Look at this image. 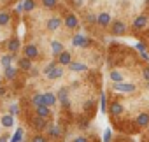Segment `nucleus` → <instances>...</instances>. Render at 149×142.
Here are the masks:
<instances>
[{
    "label": "nucleus",
    "mask_w": 149,
    "mask_h": 142,
    "mask_svg": "<svg viewBox=\"0 0 149 142\" xmlns=\"http://www.w3.org/2000/svg\"><path fill=\"white\" fill-rule=\"evenodd\" d=\"M9 21H11V14L9 13H0V25L6 26V25H9Z\"/></svg>",
    "instance_id": "nucleus-24"
},
{
    "label": "nucleus",
    "mask_w": 149,
    "mask_h": 142,
    "mask_svg": "<svg viewBox=\"0 0 149 142\" xmlns=\"http://www.w3.org/2000/svg\"><path fill=\"white\" fill-rule=\"evenodd\" d=\"M147 128H149V126H147Z\"/></svg>",
    "instance_id": "nucleus-44"
},
{
    "label": "nucleus",
    "mask_w": 149,
    "mask_h": 142,
    "mask_svg": "<svg viewBox=\"0 0 149 142\" xmlns=\"http://www.w3.org/2000/svg\"><path fill=\"white\" fill-rule=\"evenodd\" d=\"M111 30H112V33H114V35H121V33H125V30H126V25H125L123 21H114Z\"/></svg>",
    "instance_id": "nucleus-8"
},
{
    "label": "nucleus",
    "mask_w": 149,
    "mask_h": 142,
    "mask_svg": "<svg viewBox=\"0 0 149 142\" xmlns=\"http://www.w3.org/2000/svg\"><path fill=\"white\" fill-rule=\"evenodd\" d=\"M111 79H112L114 83H121V81H123V76L118 72V70H112V72H111Z\"/></svg>",
    "instance_id": "nucleus-27"
},
{
    "label": "nucleus",
    "mask_w": 149,
    "mask_h": 142,
    "mask_svg": "<svg viewBox=\"0 0 149 142\" xmlns=\"http://www.w3.org/2000/svg\"><path fill=\"white\" fill-rule=\"evenodd\" d=\"M0 142H7V137H0Z\"/></svg>",
    "instance_id": "nucleus-43"
},
{
    "label": "nucleus",
    "mask_w": 149,
    "mask_h": 142,
    "mask_svg": "<svg viewBox=\"0 0 149 142\" xmlns=\"http://www.w3.org/2000/svg\"><path fill=\"white\" fill-rule=\"evenodd\" d=\"M81 128H88V121L83 119V121H81Z\"/></svg>",
    "instance_id": "nucleus-41"
},
{
    "label": "nucleus",
    "mask_w": 149,
    "mask_h": 142,
    "mask_svg": "<svg viewBox=\"0 0 149 142\" xmlns=\"http://www.w3.org/2000/svg\"><path fill=\"white\" fill-rule=\"evenodd\" d=\"M146 25H147V18L144 14H140L133 19V28L135 30H142V28H146Z\"/></svg>",
    "instance_id": "nucleus-7"
},
{
    "label": "nucleus",
    "mask_w": 149,
    "mask_h": 142,
    "mask_svg": "<svg viewBox=\"0 0 149 142\" xmlns=\"http://www.w3.org/2000/svg\"><path fill=\"white\" fill-rule=\"evenodd\" d=\"M121 112H123V105L119 102H112L109 107V114L111 116H121Z\"/></svg>",
    "instance_id": "nucleus-10"
},
{
    "label": "nucleus",
    "mask_w": 149,
    "mask_h": 142,
    "mask_svg": "<svg viewBox=\"0 0 149 142\" xmlns=\"http://www.w3.org/2000/svg\"><path fill=\"white\" fill-rule=\"evenodd\" d=\"M21 139H23V130H21V128H18V130H16V133H14V137L11 139V142H21Z\"/></svg>",
    "instance_id": "nucleus-29"
},
{
    "label": "nucleus",
    "mask_w": 149,
    "mask_h": 142,
    "mask_svg": "<svg viewBox=\"0 0 149 142\" xmlns=\"http://www.w3.org/2000/svg\"><path fill=\"white\" fill-rule=\"evenodd\" d=\"M72 4L76 6V7H81V6L84 4V0H72Z\"/></svg>",
    "instance_id": "nucleus-36"
},
{
    "label": "nucleus",
    "mask_w": 149,
    "mask_h": 142,
    "mask_svg": "<svg viewBox=\"0 0 149 142\" xmlns=\"http://www.w3.org/2000/svg\"><path fill=\"white\" fill-rule=\"evenodd\" d=\"M33 7H35V2H33V0H23V11L30 13V11H33Z\"/></svg>",
    "instance_id": "nucleus-25"
},
{
    "label": "nucleus",
    "mask_w": 149,
    "mask_h": 142,
    "mask_svg": "<svg viewBox=\"0 0 149 142\" xmlns=\"http://www.w3.org/2000/svg\"><path fill=\"white\" fill-rule=\"evenodd\" d=\"M68 68L72 70V72H84V70H86V65H84V63H76V61H70Z\"/></svg>",
    "instance_id": "nucleus-18"
},
{
    "label": "nucleus",
    "mask_w": 149,
    "mask_h": 142,
    "mask_svg": "<svg viewBox=\"0 0 149 142\" xmlns=\"http://www.w3.org/2000/svg\"><path fill=\"white\" fill-rule=\"evenodd\" d=\"M142 76H144L146 81H149V67H146V68L142 70Z\"/></svg>",
    "instance_id": "nucleus-35"
},
{
    "label": "nucleus",
    "mask_w": 149,
    "mask_h": 142,
    "mask_svg": "<svg viewBox=\"0 0 149 142\" xmlns=\"http://www.w3.org/2000/svg\"><path fill=\"white\" fill-rule=\"evenodd\" d=\"M90 39H86L84 35H74V39H72V44L76 46V47H88L90 46Z\"/></svg>",
    "instance_id": "nucleus-3"
},
{
    "label": "nucleus",
    "mask_w": 149,
    "mask_h": 142,
    "mask_svg": "<svg viewBox=\"0 0 149 142\" xmlns=\"http://www.w3.org/2000/svg\"><path fill=\"white\" fill-rule=\"evenodd\" d=\"M137 49H139V51H146V44H144V42L137 44Z\"/></svg>",
    "instance_id": "nucleus-38"
},
{
    "label": "nucleus",
    "mask_w": 149,
    "mask_h": 142,
    "mask_svg": "<svg viewBox=\"0 0 149 142\" xmlns=\"http://www.w3.org/2000/svg\"><path fill=\"white\" fill-rule=\"evenodd\" d=\"M137 125H139L140 128L149 126V112H140V114L137 116Z\"/></svg>",
    "instance_id": "nucleus-9"
},
{
    "label": "nucleus",
    "mask_w": 149,
    "mask_h": 142,
    "mask_svg": "<svg viewBox=\"0 0 149 142\" xmlns=\"http://www.w3.org/2000/svg\"><path fill=\"white\" fill-rule=\"evenodd\" d=\"M79 19L76 18V14H67L65 16V28H77Z\"/></svg>",
    "instance_id": "nucleus-5"
},
{
    "label": "nucleus",
    "mask_w": 149,
    "mask_h": 142,
    "mask_svg": "<svg viewBox=\"0 0 149 142\" xmlns=\"http://www.w3.org/2000/svg\"><path fill=\"white\" fill-rule=\"evenodd\" d=\"M51 51H53V54H56V56H58V54L63 51V44H61V42H58V40H53V42H51Z\"/></svg>",
    "instance_id": "nucleus-20"
},
{
    "label": "nucleus",
    "mask_w": 149,
    "mask_h": 142,
    "mask_svg": "<svg viewBox=\"0 0 149 142\" xmlns=\"http://www.w3.org/2000/svg\"><path fill=\"white\" fill-rule=\"evenodd\" d=\"M100 102H102V112H105V93L100 95Z\"/></svg>",
    "instance_id": "nucleus-34"
},
{
    "label": "nucleus",
    "mask_w": 149,
    "mask_h": 142,
    "mask_svg": "<svg viewBox=\"0 0 149 142\" xmlns=\"http://www.w3.org/2000/svg\"><path fill=\"white\" fill-rule=\"evenodd\" d=\"M56 98L63 104V105H68V91L65 90V88H61L60 91H58V95H56Z\"/></svg>",
    "instance_id": "nucleus-16"
},
{
    "label": "nucleus",
    "mask_w": 149,
    "mask_h": 142,
    "mask_svg": "<svg viewBox=\"0 0 149 142\" xmlns=\"http://www.w3.org/2000/svg\"><path fill=\"white\" fill-rule=\"evenodd\" d=\"M70 61H72V54H70L68 51H61V53L58 54V63H60L61 67L70 65Z\"/></svg>",
    "instance_id": "nucleus-6"
},
{
    "label": "nucleus",
    "mask_w": 149,
    "mask_h": 142,
    "mask_svg": "<svg viewBox=\"0 0 149 142\" xmlns=\"http://www.w3.org/2000/svg\"><path fill=\"white\" fill-rule=\"evenodd\" d=\"M7 49H9V53H16L19 49V40L18 39H11L7 42Z\"/></svg>",
    "instance_id": "nucleus-19"
},
{
    "label": "nucleus",
    "mask_w": 149,
    "mask_h": 142,
    "mask_svg": "<svg viewBox=\"0 0 149 142\" xmlns=\"http://www.w3.org/2000/svg\"><path fill=\"white\" fill-rule=\"evenodd\" d=\"M9 114H13V116L19 114V107H18L16 104H13V105H11V109H9Z\"/></svg>",
    "instance_id": "nucleus-31"
},
{
    "label": "nucleus",
    "mask_w": 149,
    "mask_h": 142,
    "mask_svg": "<svg viewBox=\"0 0 149 142\" xmlns=\"http://www.w3.org/2000/svg\"><path fill=\"white\" fill-rule=\"evenodd\" d=\"M33 126L37 128V130H42V128H46L47 125H46V118H40V116H37L35 119H33Z\"/></svg>",
    "instance_id": "nucleus-22"
},
{
    "label": "nucleus",
    "mask_w": 149,
    "mask_h": 142,
    "mask_svg": "<svg viewBox=\"0 0 149 142\" xmlns=\"http://www.w3.org/2000/svg\"><path fill=\"white\" fill-rule=\"evenodd\" d=\"M140 56H142V60H146V61L149 60V54H147L146 51H140Z\"/></svg>",
    "instance_id": "nucleus-39"
},
{
    "label": "nucleus",
    "mask_w": 149,
    "mask_h": 142,
    "mask_svg": "<svg viewBox=\"0 0 149 142\" xmlns=\"http://www.w3.org/2000/svg\"><path fill=\"white\" fill-rule=\"evenodd\" d=\"M104 142H111V130L104 132Z\"/></svg>",
    "instance_id": "nucleus-32"
},
{
    "label": "nucleus",
    "mask_w": 149,
    "mask_h": 142,
    "mask_svg": "<svg viewBox=\"0 0 149 142\" xmlns=\"http://www.w3.org/2000/svg\"><path fill=\"white\" fill-rule=\"evenodd\" d=\"M56 4H58V0H42V6H44V7H47V9L56 7Z\"/></svg>",
    "instance_id": "nucleus-30"
},
{
    "label": "nucleus",
    "mask_w": 149,
    "mask_h": 142,
    "mask_svg": "<svg viewBox=\"0 0 149 142\" xmlns=\"http://www.w3.org/2000/svg\"><path fill=\"white\" fill-rule=\"evenodd\" d=\"M42 98H44V105H47V107L54 105V104H56V100H58V98H56V95H54V93H51V91H49V93H44V95H42Z\"/></svg>",
    "instance_id": "nucleus-13"
},
{
    "label": "nucleus",
    "mask_w": 149,
    "mask_h": 142,
    "mask_svg": "<svg viewBox=\"0 0 149 142\" xmlns=\"http://www.w3.org/2000/svg\"><path fill=\"white\" fill-rule=\"evenodd\" d=\"M44 74H46L47 79H60L63 76V68L61 67H56L54 63H49L46 67V70H44Z\"/></svg>",
    "instance_id": "nucleus-1"
},
{
    "label": "nucleus",
    "mask_w": 149,
    "mask_h": 142,
    "mask_svg": "<svg viewBox=\"0 0 149 142\" xmlns=\"http://www.w3.org/2000/svg\"><path fill=\"white\" fill-rule=\"evenodd\" d=\"M0 123H2V126H6V128H11V126L14 125V118H13V114H6V116H2Z\"/></svg>",
    "instance_id": "nucleus-17"
},
{
    "label": "nucleus",
    "mask_w": 149,
    "mask_h": 142,
    "mask_svg": "<svg viewBox=\"0 0 149 142\" xmlns=\"http://www.w3.org/2000/svg\"><path fill=\"white\" fill-rule=\"evenodd\" d=\"M18 67H19V70H32V60L26 58V56H23V58H19Z\"/></svg>",
    "instance_id": "nucleus-12"
},
{
    "label": "nucleus",
    "mask_w": 149,
    "mask_h": 142,
    "mask_svg": "<svg viewBox=\"0 0 149 142\" xmlns=\"http://www.w3.org/2000/svg\"><path fill=\"white\" fill-rule=\"evenodd\" d=\"M88 21H90V23H95V21H97V18H95V16H88Z\"/></svg>",
    "instance_id": "nucleus-40"
},
{
    "label": "nucleus",
    "mask_w": 149,
    "mask_h": 142,
    "mask_svg": "<svg viewBox=\"0 0 149 142\" xmlns=\"http://www.w3.org/2000/svg\"><path fill=\"white\" fill-rule=\"evenodd\" d=\"M32 102H33V105L37 107V105H42V104H44V98H42V95H40V93H37V95H33Z\"/></svg>",
    "instance_id": "nucleus-28"
},
{
    "label": "nucleus",
    "mask_w": 149,
    "mask_h": 142,
    "mask_svg": "<svg viewBox=\"0 0 149 142\" xmlns=\"http://www.w3.org/2000/svg\"><path fill=\"white\" fill-rule=\"evenodd\" d=\"M13 58H14L13 54H6V56H2V67H4V68L9 67V65L13 63Z\"/></svg>",
    "instance_id": "nucleus-26"
},
{
    "label": "nucleus",
    "mask_w": 149,
    "mask_h": 142,
    "mask_svg": "<svg viewBox=\"0 0 149 142\" xmlns=\"http://www.w3.org/2000/svg\"><path fill=\"white\" fill-rule=\"evenodd\" d=\"M60 26H61V19H60V18H51V19L47 21V28H49L51 32H56Z\"/></svg>",
    "instance_id": "nucleus-14"
},
{
    "label": "nucleus",
    "mask_w": 149,
    "mask_h": 142,
    "mask_svg": "<svg viewBox=\"0 0 149 142\" xmlns=\"http://www.w3.org/2000/svg\"><path fill=\"white\" fill-rule=\"evenodd\" d=\"M16 76H18V70H16L14 67H11V65L6 67V77H7V79L13 81V79H16Z\"/></svg>",
    "instance_id": "nucleus-21"
},
{
    "label": "nucleus",
    "mask_w": 149,
    "mask_h": 142,
    "mask_svg": "<svg viewBox=\"0 0 149 142\" xmlns=\"http://www.w3.org/2000/svg\"><path fill=\"white\" fill-rule=\"evenodd\" d=\"M49 114H51V107H47V105H37V116H40V118H49Z\"/></svg>",
    "instance_id": "nucleus-15"
},
{
    "label": "nucleus",
    "mask_w": 149,
    "mask_h": 142,
    "mask_svg": "<svg viewBox=\"0 0 149 142\" xmlns=\"http://www.w3.org/2000/svg\"><path fill=\"white\" fill-rule=\"evenodd\" d=\"M25 56H26V58H30V60H35V58H39V49H37V46H33V44H28V46L25 47Z\"/></svg>",
    "instance_id": "nucleus-4"
},
{
    "label": "nucleus",
    "mask_w": 149,
    "mask_h": 142,
    "mask_svg": "<svg viewBox=\"0 0 149 142\" xmlns=\"http://www.w3.org/2000/svg\"><path fill=\"white\" fill-rule=\"evenodd\" d=\"M114 90L116 91H121V93H133L135 91V84H132V83H116L114 84Z\"/></svg>",
    "instance_id": "nucleus-2"
},
{
    "label": "nucleus",
    "mask_w": 149,
    "mask_h": 142,
    "mask_svg": "<svg viewBox=\"0 0 149 142\" xmlns=\"http://www.w3.org/2000/svg\"><path fill=\"white\" fill-rule=\"evenodd\" d=\"M72 142H88V139H86V137H76Z\"/></svg>",
    "instance_id": "nucleus-37"
},
{
    "label": "nucleus",
    "mask_w": 149,
    "mask_h": 142,
    "mask_svg": "<svg viewBox=\"0 0 149 142\" xmlns=\"http://www.w3.org/2000/svg\"><path fill=\"white\" fill-rule=\"evenodd\" d=\"M4 93H6V90H4V88H2V86H0V97H2V95H4Z\"/></svg>",
    "instance_id": "nucleus-42"
},
{
    "label": "nucleus",
    "mask_w": 149,
    "mask_h": 142,
    "mask_svg": "<svg viewBox=\"0 0 149 142\" xmlns=\"http://www.w3.org/2000/svg\"><path fill=\"white\" fill-rule=\"evenodd\" d=\"M97 23H98L100 26H107V25L111 23V14H109V13H100L98 18H97Z\"/></svg>",
    "instance_id": "nucleus-11"
},
{
    "label": "nucleus",
    "mask_w": 149,
    "mask_h": 142,
    "mask_svg": "<svg viewBox=\"0 0 149 142\" xmlns=\"http://www.w3.org/2000/svg\"><path fill=\"white\" fill-rule=\"evenodd\" d=\"M47 135H49V137H60V126H56V125H47Z\"/></svg>",
    "instance_id": "nucleus-23"
},
{
    "label": "nucleus",
    "mask_w": 149,
    "mask_h": 142,
    "mask_svg": "<svg viewBox=\"0 0 149 142\" xmlns=\"http://www.w3.org/2000/svg\"><path fill=\"white\" fill-rule=\"evenodd\" d=\"M32 142H47V140H46V137H42V135H35Z\"/></svg>",
    "instance_id": "nucleus-33"
}]
</instances>
